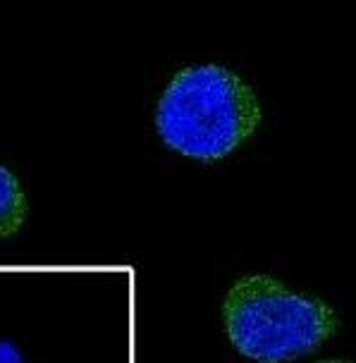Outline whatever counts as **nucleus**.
I'll return each instance as SVG.
<instances>
[{"instance_id":"obj_3","label":"nucleus","mask_w":356,"mask_h":363,"mask_svg":"<svg viewBox=\"0 0 356 363\" xmlns=\"http://www.w3.org/2000/svg\"><path fill=\"white\" fill-rule=\"evenodd\" d=\"M27 220V196L19 179L0 165V239H8L22 230Z\"/></svg>"},{"instance_id":"obj_4","label":"nucleus","mask_w":356,"mask_h":363,"mask_svg":"<svg viewBox=\"0 0 356 363\" xmlns=\"http://www.w3.org/2000/svg\"><path fill=\"white\" fill-rule=\"evenodd\" d=\"M0 363H22V354L12 342H0Z\"/></svg>"},{"instance_id":"obj_2","label":"nucleus","mask_w":356,"mask_h":363,"mask_svg":"<svg viewBox=\"0 0 356 363\" xmlns=\"http://www.w3.org/2000/svg\"><path fill=\"white\" fill-rule=\"evenodd\" d=\"M230 345L258 363H282L311 354L338 333V315L326 301L294 294L270 275H247L223 303Z\"/></svg>"},{"instance_id":"obj_1","label":"nucleus","mask_w":356,"mask_h":363,"mask_svg":"<svg viewBox=\"0 0 356 363\" xmlns=\"http://www.w3.org/2000/svg\"><path fill=\"white\" fill-rule=\"evenodd\" d=\"M261 118V103L242 77L220 65H191L160 96L155 132L184 158L218 163L256 132Z\"/></svg>"},{"instance_id":"obj_5","label":"nucleus","mask_w":356,"mask_h":363,"mask_svg":"<svg viewBox=\"0 0 356 363\" xmlns=\"http://www.w3.org/2000/svg\"><path fill=\"white\" fill-rule=\"evenodd\" d=\"M323 363H349V361H323Z\"/></svg>"}]
</instances>
